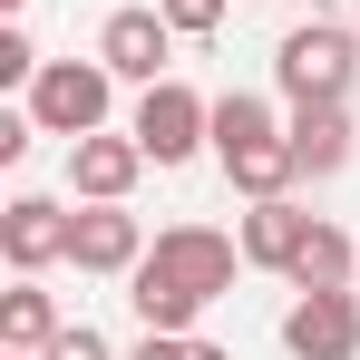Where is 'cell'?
<instances>
[{
    "mask_svg": "<svg viewBox=\"0 0 360 360\" xmlns=\"http://www.w3.org/2000/svg\"><path fill=\"white\" fill-rule=\"evenodd\" d=\"M234 263H243V234H214V224H176V234L146 243V263L127 273V302L146 331H195L214 302L234 292Z\"/></svg>",
    "mask_w": 360,
    "mask_h": 360,
    "instance_id": "obj_1",
    "label": "cell"
},
{
    "mask_svg": "<svg viewBox=\"0 0 360 360\" xmlns=\"http://www.w3.org/2000/svg\"><path fill=\"white\" fill-rule=\"evenodd\" d=\"M273 78H283V98H292V108L351 98L360 39H351V30H331V20H302V30H283V49H273Z\"/></svg>",
    "mask_w": 360,
    "mask_h": 360,
    "instance_id": "obj_2",
    "label": "cell"
},
{
    "mask_svg": "<svg viewBox=\"0 0 360 360\" xmlns=\"http://www.w3.org/2000/svg\"><path fill=\"white\" fill-rule=\"evenodd\" d=\"M108 98H117V68L108 59H49L30 78L39 136H98V127H108Z\"/></svg>",
    "mask_w": 360,
    "mask_h": 360,
    "instance_id": "obj_3",
    "label": "cell"
},
{
    "mask_svg": "<svg viewBox=\"0 0 360 360\" xmlns=\"http://www.w3.org/2000/svg\"><path fill=\"white\" fill-rule=\"evenodd\" d=\"M136 146H146V166H185L195 146H214V98H195L185 78H156L146 98H136V127H127Z\"/></svg>",
    "mask_w": 360,
    "mask_h": 360,
    "instance_id": "obj_4",
    "label": "cell"
},
{
    "mask_svg": "<svg viewBox=\"0 0 360 360\" xmlns=\"http://www.w3.org/2000/svg\"><path fill=\"white\" fill-rule=\"evenodd\" d=\"M283 351L292 360H360V292H302L283 311Z\"/></svg>",
    "mask_w": 360,
    "mask_h": 360,
    "instance_id": "obj_5",
    "label": "cell"
},
{
    "mask_svg": "<svg viewBox=\"0 0 360 360\" xmlns=\"http://www.w3.org/2000/svg\"><path fill=\"white\" fill-rule=\"evenodd\" d=\"M68 234H78V214L49 205V195H10V205H0V253H10V273L68 263Z\"/></svg>",
    "mask_w": 360,
    "mask_h": 360,
    "instance_id": "obj_6",
    "label": "cell"
},
{
    "mask_svg": "<svg viewBox=\"0 0 360 360\" xmlns=\"http://www.w3.org/2000/svg\"><path fill=\"white\" fill-rule=\"evenodd\" d=\"M146 176V146L136 136H68V195L78 205H127V185Z\"/></svg>",
    "mask_w": 360,
    "mask_h": 360,
    "instance_id": "obj_7",
    "label": "cell"
},
{
    "mask_svg": "<svg viewBox=\"0 0 360 360\" xmlns=\"http://www.w3.org/2000/svg\"><path fill=\"white\" fill-rule=\"evenodd\" d=\"M166 49H176V20L166 10H108V30H98V59L117 78H136V88L166 78Z\"/></svg>",
    "mask_w": 360,
    "mask_h": 360,
    "instance_id": "obj_8",
    "label": "cell"
},
{
    "mask_svg": "<svg viewBox=\"0 0 360 360\" xmlns=\"http://www.w3.org/2000/svg\"><path fill=\"white\" fill-rule=\"evenodd\" d=\"M68 263H78V273H136V263H146V224H136L127 205H78Z\"/></svg>",
    "mask_w": 360,
    "mask_h": 360,
    "instance_id": "obj_9",
    "label": "cell"
},
{
    "mask_svg": "<svg viewBox=\"0 0 360 360\" xmlns=\"http://www.w3.org/2000/svg\"><path fill=\"white\" fill-rule=\"evenodd\" d=\"M302 243H311V214H302L292 195H263V205L243 214V263H263V273H292Z\"/></svg>",
    "mask_w": 360,
    "mask_h": 360,
    "instance_id": "obj_10",
    "label": "cell"
},
{
    "mask_svg": "<svg viewBox=\"0 0 360 360\" xmlns=\"http://www.w3.org/2000/svg\"><path fill=\"white\" fill-rule=\"evenodd\" d=\"M292 156H302V176H341L351 166V98H321V108H292Z\"/></svg>",
    "mask_w": 360,
    "mask_h": 360,
    "instance_id": "obj_11",
    "label": "cell"
},
{
    "mask_svg": "<svg viewBox=\"0 0 360 360\" xmlns=\"http://www.w3.org/2000/svg\"><path fill=\"white\" fill-rule=\"evenodd\" d=\"M68 321H59V302L39 292V273H20V283H10V292H0V351H49V341H59Z\"/></svg>",
    "mask_w": 360,
    "mask_h": 360,
    "instance_id": "obj_12",
    "label": "cell"
},
{
    "mask_svg": "<svg viewBox=\"0 0 360 360\" xmlns=\"http://www.w3.org/2000/svg\"><path fill=\"white\" fill-rule=\"evenodd\" d=\"M292 176H302L292 136H253V146H234V156H224V185H234V195H253V205H263V195H292Z\"/></svg>",
    "mask_w": 360,
    "mask_h": 360,
    "instance_id": "obj_13",
    "label": "cell"
},
{
    "mask_svg": "<svg viewBox=\"0 0 360 360\" xmlns=\"http://www.w3.org/2000/svg\"><path fill=\"white\" fill-rule=\"evenodd\" d=\"M292 283H302V292H351V283H360L351 234H341V224H311V243H302V263H292Z\"/></svg>",
    "mask_w": 360,
    "mask_h": 360,
    "instance_id": "obj_14",
    "label": "cell"
},
{
    "mask_svg": "<svg viewBox=\"0 0 360 360\" xmlns=\"http://www.w3.org/2000/svg\"><path fill=\"white\" fill-rule=\"evenodd\" d=\"M253 136H283L273 108H263L253 88H224V98H214V156H234V146H253Z\"/></svg>",
    "mask_w": 360,
    "mask_h": 360,
    "instance_id": "obj_15",
    "label": "cell"
},
{
    "mask_svg": "<svg viewBox=\"0 0 360 360\" xmlns=\"http://www.w3.org/2000/svg\"><path fill=\"white\" fill-rule=\"evenodd\" d=\"M39 49H30V30H20V20H0V88H30V78H39Z\"/></svg>",
    "mask_w": 360,
    "mask_h": 360,
    "instance_id": "obj_16",
    "label": "cell"
},
{
    "mask_svg": "<svg viewBox=\"0 0 360 360\" xmlns=\"http://www.w3.org/2000/svg\"><path fill=\"white\" fill-rule=\"evenodd\" d=\"M166 20H176V39H205V30H224V0H156Z\"/></svg>",
    "mask_w": 360,
    "mask_h": 360,
    "instance_id": "obj_17",
    "label": "cell"
},
{
    "mask_svg": "<svg viewBox=\"0 0 360 360\" xmlns=\"http://www.w3.org/2000/svg\"><path fill=\"white\" fill-rule=\"evenodd\" d=\"M39 360H117V351H108V331H88V321H68V331H59V341H49Z\"/></svg>",
    "mask_w": 360,
    "mask_h": 360,
    "instance_id": "obj_18",
    "label": "cell"
},
{
    "mask_svg": "<svg viewBox=\"0 0 360 360\" xmlns=\"http://www.w3.org/2000/svg\"><path fill=\"white\" fill-rule=\"evenodd\" d=\"M30 136H39L30 108H0V166H20V156H30Z\"/></svg>",
    "mask_w": 360,
    "mask_h": 360,
    "instance_id": "obj_19",
    "label": "cell"
},
{
    "mask_svg": "<svg viewBox=\"0 0 360 360\" xmlns=\"http://www.w3.org/2000/svg\"><path fill=\"white\" fill-rule=\"evenodd\" d=\"M127 360H195V331H146Z\"/></svg>",
    "mask_w": 360,
    "mask_h": 360,
    "instance_id": "obj_20",
    "label": "cell"
},
{
    "mask_svg": "<svg viewBox=\"0 0 360 360\" xmlns=\"http://www.w3.org/2000/svg\"><path fill=\"white\" fill-rule=\"evenodd\" d=\"M20 10H30V0H0V20H20Z\"/></svg>",
    "mask_w": 360,
    "mask_h": 360,
    "instance_id": "obj_21",
    "label": "cell"
},
{
    "mask_svg": "<svg viewBox=\"0 0 360 360\" xmlns=\"http://www.w3.org/2000/svg\"><path fill=\"white\" fill-rule=\"evenodd\" d=\"M0 360H30V351H0Z\"/></svg>",
    "mask_w": 360,
    "mask_h": 360,
    "instance_id": "obj_22",
    "label": "cell"
},
{
    "mask_svg": "<svg viewBox=\"0 0 360 360\" xmlns=\"http://www.w3.org/2000/svg\"><path fill=\"white\" fill-rule=\"evenodd\" d=\"M351 292H360V283H351Z\"/></svg>",
    "mask_w": 360,
    "mask_h": 360,
    "instance_id": "obj_23",
    "label": "cell"
}]
</instances>
